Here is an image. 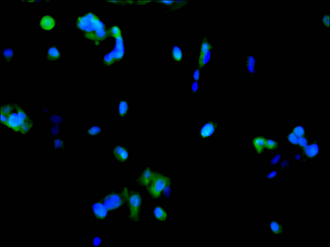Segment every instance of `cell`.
I'll list each match as a JSON object with an SVG mask.
<instances>
[{
    "label": "cell",
    "mask_w": 330,
    "mask_h": 247,
    "mask_svg": "<svg viewBox=\"0 0 330 247\" xmlns=\"http://www.w3.org/2000/svg\"><path fill=\"white\" fill-rule=\"evenodd\" d=\"M300 156H297V159H299L300 158Z\"/></svg>",
    "instance_id": "8d00e7d4"
},
{
    "label": "cell",
    "mask_w": 330,
    "mask_h": 247,
    "mask_svg": "<svg viewBox=\"0 0 330 247\" xmlns=\"http://www.w3.org/2000/svg\"><path fill=\"white\" fill-rule=\"evenodd\" d=\"M109 34H110L112 36L114 37L115 38L119 35L121 34L120 30L118 27L117 26H114L109 31Z\"/></svg>",
    "instance_id": "cb8c5ba5"
},
{
    "label": "cell",
    "mask_w": 330,
    "mask_h": 247,
    "mask_svg": "<svg viewBox=\"0 0 330 247\" xmlns=\"http://www.w3.org/2000/svg\"><path fill=\"white\" fill-rule=\"evenodd\" d=\"M55 147L57 148H59L62 145V142L59 140L58 139L56 140L55 142Z\"/></svg>",
    "instance_id": "836d02e7"
},
{
    "label": "cell",
    "mask_w": 330,
    "mask_h": 247,
    "mask_svg": "<svg viewBox=\"0 0 330 247\" xmlns=\"http://www.w3.org/2000/svg\"><path fill=\"white\" fill-rule=\"evenodd\" d=\"M129 193L128 189L124 188L120 193H111L107 195L104 199L103 203L108 211L117 209L127 202Z\"/></svg>",
    "instance_id": "277c9868"
},
{
    "label": "cell",
    "mask_w": 330,
    "mask_h": 247,
    "mask_svg": "<svg viewBox=\"0 0 330 247\" xmlns=\"http://www.w3.org/2000/svg\"><path fill=\"white\" fill-rule=\"evenodd\" d=\"M280 159L281 155L279 154L277 155L272 159L271 162V164H277V162L280 161Z\"/></svg>",
    "instance_id": "f546056e"
},
{
    "label": "cell",
    "mask_w": 330,
    "mask_h": 247,
    "mask_svg": "<svg viewBox=\"0 0 330 247\" xmlns=\"http://www.w3.org/2000/svg\"><path fill=\"white\" fill-rule=\"evenodd\" d=\"M198 88V84L197 81L195 82L193 84L192 90L193 92H196Z\"/></svg>",
    "instance_id": "1f68e13d"
},
{
    "label": "cell",
    "mask_w": 330,
    "mask_h": 247,
    "mask_svg": "<svg viewBox=\"0 0 330 247\" xmlns=\"http://www.w3.org/2000/svg\"><path fill=\"white\" fill-rule=\"evenodd\" d=\"M101 131L100 128L97 126H94L88 130V133L90 135L94 136L99 133Z\"/></svg>",
    "instance_id": "d4e9b609"
},
{
    "label": "cell",
    "mask_w": 330,
    "mask_h": 247,
    "mask_svg": "<svg viewBox=\"0 0 330 247\" xmlns=\"http://www.w3.org/2000/svg\"><path fill=\"white\" fill-rule=\"evenodd\" d=\"M329 15L328 14H325L322 17V21L323 24L327 28L329 27Z\"/></svg>",
    "instance_id": "4316f807"
},
{
    "label": "cell",
    "mask_w": 330,
    "mask_h": 247,
    "mask_svg": "<svg viewBox=\"0 0 330 247\" xmlns=\"http://www.w3.org/2000/svg\"><path fill=\"white\" fill-rule=\"evenodd\" d=\"M277 146V144L275 141L271 139H266V147L269 150H273L275 149Z\"/></svg>",
    "instance_id": "603a6c76"
},
{
    "label": "cell",
    "mask_w": 330,
    "mask_h": 247,
    "mask_svg": "<svg viewBox=\"0 0 330 247\" xmlns=\"http://www.w3.org/2000/svg\"><path fill=\"white\" fill-rule=\"evenodd\" d=\"M212 48V46L210 43L206 39H204L202 45L200 56H202L208 51H210Z\"/></svg>",
    "instance_id": "e0dca14e"
},
{
    "label": "cell",
    "mask_w": 330,
    "mask_h": 247,
    "mask_svg": "<svg viewBox=\"0 0 330 247\" xmlns=\"http://www.w3.org/2000/svg\"><path fill=\"white\" fill-rule=\"evenodd\" d=\"M266 139L262 137H258L253 140L254 146L259 153H261L266 147Z\"/></svg>",
    "instance_id": "4fadbf2b"
},
{
    "label": "cell",
    "mask_w": 330,
    "mask_h": 247,
    "mask_svg": "<svg viewBox=\"0 0 330 247\" xmlns=\"http://www.w3.org/2000/svg\"><path fill=\"white\" fill-rule=\"evenodd\" d=\"M269 229L274 235H280L284 232V227L281 222L275 220H270L269 221Z\"/></svg>",
    "instance_id": "9c48e42d"
},
{
    "label": "cell",
    "mask_w": 330,
    "mask_h": 247,
    "mask_svg": "<svg viewBox=\"0 0 330 247\" xmlns=\"http://www.w3.org/2000/svg\"><path fill=\"white\" fill-rule=\"evenodd\" d=\"M55 25L53 18L50 16H46L43 17L41 20L40 25L42 29L47 30L52 29Z\"/></svg>",
    "instance_id": "8fae6325"
},
{
    "label": "cell",
    "mask_w": 330,
    "mask_h": 247,
    "mask_svg": "<svg viewBox=\"0 0 330 247\" xmlns=\"http://www.w3.org/2000/svg\"><path fill=\"white\" fill-rule=\"evenodd\" d=\"M114 154L117 159L121 161H124L128 158V153L124 147L120 146L116 147L114 150Z\"/></svg>",
    "instance_id": "30bf717a"
},
{
    "label": "cell",
    "mask_w": 330,
    "mask_h": 247,
    "mask_svg": "<svg viewBox=\"0 0 330 247\" xmlns=\"http://www.w3.org/2000/svg\"><path fill=\"white\" fill-rule=\"evenodd\" d=\"M293 133L297 137H303L304 134V130L301 126H298L294 130Z\"/></svg>",
    "instance_id": "7402d4cb"
},
{
    "label": "cell",
    "mask_w": 330,
    "mask_h": 247,
    "mask_svg": "<svg viewBox=\"0 0 330 247\" xmlns=\"http://www.w3.org/2000/svg\"><path fill=\"white\" fill-rule=\"evenodd\" d=\"M128 106L127 102L124 100L120 102L119 105V110L120 114L122 116H124L127 113Z\"/></svg>",
    "instance_id": "ac0fdd59"
},
{
    "label": "cell",
    "mask_w": 330,
    "mask_h": 247,
    "mask_svg": "<svg viewBox=\"0 0 330 247\" xmlns=\"http://www.w3.org/2000/svg\"><path fill=\"white\" fill-rule=\"evenodd\" d=\"M288 139L290 141L292 144H298V138L293 133L290 134L288 136Z\"/></svg>",
    "instance_id": "83f0119b"
},
{
    "label": "cell",
    "mask_w": 330,
    "mask_h": 247,
    "mask_svg": "<svg viewBox=\"0 0 330 247\" xmlns=\"http://www.w3.org/2000/svg\"><path fill=\"white\" fill-rule=\"evenodd\" d=\"M216 125L214 123L209 122L206 124L202 128L201 134L203 137L210 136L214 132Z\"/></svg>",
    "instance_id": "7c38bea8"
},
{
    "label": "cell",
    "mask_w": 330,
    "mask_h": 247,
    "mask_svg": "<svg viewBox=\"0 0 330 247\" xmlns=\"http://www.w3.org/2000/svg\"><path fill=\"white\" fill-rule=\"evenodd\" d=\"M170 180L168 177L156 172L147 189L151 196L157 199L160 197L162 191L170 186Z\"/></svg>",
    "instance_id": "3957f363"
},
{
    "label": "cell",
    "mask_w": 330,
    "mask_h": 247,
    "mask_svg": "<svg viewBox=\"0 0 330 247\" xmlns=\"http://www.w3.org/2000/svg\"><path fill=\"white\" fill-rule=\"evenodd\" d=\"M115 38L116 39V45L114 50L107 54L104 58V62L106 65L112 64L121 59L124 56V48L121 34Z\"/></svg>",
    "instance_id": "8992f818"
},
{
    "label": "cell",
    "mask_w": 330,
    "mask_h": 247,
    "mask_svg": "<svg viewBox=\"0 0 330 247\" xmlns=\"http://www.w3.org/2000/svg\"><path fill=\"white\" fill-rule=\"evenodd\" d=\"M298 144L303 147H305L307 146V141L305 138L301 137L298 138Z\"/></svg>",
    "instance_id": "f1b7e54d"
},
{
    "label": "cell",
    "mask_w": 330,
    "mask_h": 247,
    "mask_svg": "<svg viewBox=\"0 0 330 247\" xmlns=\"http://www.w3.org/2000/svg\"><path fill=\"white\" fill-rule=\"evenodd\" d=\"M173 57L176 61H180L182 59V53L180 48L177 46L174 48L173 53Z\"/></svg>",
    "instance_id": "44dd1931"
},
{
    "label": "cell",
    "mask_w": 330,
    "mask_h": 247,
    "mask_svg": "<svg viewBox=\"0 0 330 247\" xmlns=\"http://www.w3.org/2000/svg\"><path fill=\"white\" fill-rule=\"evenodd\" d=\"M100 239H99L98 238H96L95 239V240L94 241V243L95 245H97L99 244L100 243Z\"/></svg>",
    "instance_id": "d590c367"
},
{
    "label": "cell",
    "mask_w": 330,
    "mask_h": 247,
    "mask_svg": "<svg viewBox=\"0 0 330 247\" xmlns=\"http://www.w3.org/2000/svg\"><path fill=\"white\" fill-rule=\"evenodd\" d=\"M156 173L148 168L139 177L138 180V183L142 186L147 187L151 182Z\"/></svg>",
    "instance_id": "52a82bcc"
},
{
    "label": "cell",
    "mask_w": 330,
    "mask_h": 247,
    "mask_svg": "<svg viewBox=\"0 0 330 247\" xmlns=\"http://www.w3.org/2000/svg\"><path fill=\"white\" fill-rule=\"evenodd\" d=\"M211 57L210 51L203 55L200 56L199 59V67L200 68L203 67L208 62Z\"/></svg>",
    "instance_id": "2e32d148"
},
{
    "label": "cell",
    "mask_w": 330,
    "mask_h": 247,
    "mask_svg": "<svg viewBox=\"0 0 330 247\" xmlns=\"http://www.w3.org/2000/svg\"><path fill=\"white\" fill-rule=\"evenodd\" d=\"M1 123L15 132L25 134L33 125V122L19 105L11 104L3 105L1 109Z\"/></svg>",
    "instance_id": "6da1fadb"
},
{
    "label": "cell",
    "mask_w": 330,
    "mask_h": 247,
    "mask_svg": "<svg viewBox=\"0 0 330 247\" xmlns=\"http://www.w3.org/2000/svg\"><path fill=\"white\" fill-rule=\"evenodd\" d=\"M193 78L196 81H198L200 78V71L199 69H197L195 71L193 74Z\"/></svg>",
    "instance_id": "4dcf8cb0"
},
{
    "label": "cell",
    "mask_w": 330,
    "mask_h": 247,
    "mask_svg": "<svg viewBox=\"0 0 330 247\" xmlns=\"http://www.w3.org/2000/svg\"><path fill=\"white\" fill-rule=\"evenodd\" d=\"M49 57L50 59H56L58 58L60 54L58 50L55 47L51 48L48 52Z\"/></svg>",
    "instance_id": "d6986e66"
},
{
    "label": "cell",
    "mask_w": 330,
    "mask_h": 247,
    "mask_svg": "<svg viewBox=\"0 0 330 247\" xmlns=\"http://www.w3.org/2000/svg\"><path fill=\"white\" fill-rule=\"evenodd\" d=\"M3 55L6 59L10 60L13 56V51L11 49H6L3 51Z\"/></svg>",
    "instance_id": "484cf974"
},
{
    "label": "cell",
    "mask_w": 330,
    "mask_h": 247,
    "mask_svg": "<svg viewBox=\"0 0 330 247\" xmlns=\"http://www.w3.org/2000/svg\"><path fill=\"white\" fill-rule=\"evenodd\" d=\"M154 213L155 217L158 220L163 221L166 220L167 217V214L162 208L156 207L154 210Z\"/></svg>",
    "instance_id": "5bb4252c"
},
{
    "label": "cell",
    "mask_w": 330,
    "mask_h": 247,
    "mask_svg": "<svg viewBox=\"0 0 330 247\" xmlns=\"http://www.w3.org/2000/svg\"><path fill=\"white\" fill-rule=\"evenodd\" d=\"M305 147L306 155L309 157H313L316 155L319 152V147L316 144H313Z\"/></svg>",
    "instance_id": "9a60e30c"
},
{
    "label": "cell",
    "mask_w": 330,
    "mask_h": 247,
    "mask_svg": "<svg viewBox=\"0 0 330 247\" xmlns=\"http://www.w3.org/2000/svg\"><path fill=\"white\" fill-rule=\"evenodd\" d=\"M277 174V172L276 171H273L269 174L267 176V178L269 179H272L275 178Z\"/></svg>",
    "instance_id": "d6a6232c"
},
{
    "label": "cell",
    "mask_w": 330,
    "mask_h": 247,
    "mask_svg": "<svg viewBox=\"0 0 330 247\" xmlns=\"http://www.w3.org/2000/svg\"><path fill=\"white\" fill-rule=\"evenodd\" d=\"M174 1H157V2H159L161 3L165 4L166 5H171L172 3H173Z\"/></svg>",
    "instance_id": "e575fe53"
},
{
    "label": "cell",
    "mask_w": 330,
    "mask_h": 247,
    "mask_svg": "<svg viewBox=\"0 0 330 247\" xmlns=\"http://www.w3.org/2000/svg\"><path fill=\"white\" fill-rule=\"evenodd\" d=\"M93 209L95 216L98 218L104 219L107 215L108 211L104 203H95L93 205Z\"/></svg>",
    "instance_id": "ba28073f"
},
{
    "label": "cell",
    "mask_w": 330,
    "mask_h": 247,
    "mask_svg": "<svg viewBox=\"0 0 330 247\" xmlns=\"http://www.w3.org/2000/svg\"><path fill=\"white\" fill-rule=\"evenodd\" d=\"M255 60L253 57L250 56L248 58L247 67L250 72L251 73H253L255 72Z\"/></svg>",
    "instance_id": "ffe728a7"
},
{
    "label": "cell",
    "mask_w": 330,
    "mask_h": 247,
    "mask_svg": "<svg viewBox=\"0 0 330 247\" xmlns=\"http://www.w3.org/2000/svg\"><path fill=\"white\" fill-rule=\"evenodd\" d=\"M129 209V217L134 221H137L140 215L142 199L138 193L129 191L127 200Z\"/></svg>",
    "instance_id": "5b68a950"
},
{
    "label": "cell",
    "mask_w": 330,
    "mask_h": 247,
    "mask_svg": "<svg viewBox=\"0 0 330 247\" xmlns=\"http://www.w3.org/2000/svg\"><path fill=\"white\" fill-rule=\"evenodd\" d=\"M77 25L79 29L85 32L86 38L93 40H103L109 34L103 23L92 13L79 17Z\"/></svg>",
    "instance_id": "7a4b0ae2"
}]
</instances>
